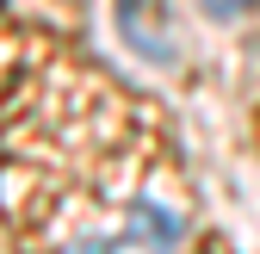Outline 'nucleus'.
Returning a JSON list of instances; mask_svg holds the SVG:
<instances>
[{
	"label": "nucleus",
	"instance_id": "nucleus-1",
	"mask_svg": "<svg viewBox=\"0 0 260 254\" xmlns=\"http://www.w3.org/2000/svg\"><path fill=\"white\" fill-rule=\"evenodd\" d=\"M118 38L149 62H174V31L161 0H118Z\"/></svg>",
	"mask_w": 260,
	"mask_h": 254
},
{
	"label": "nucleus",
	"instance_id": "nucleus-2",
	"mask_svg": "<svg viewBox=\"0 0 260 254\" xmlns=\"http://www.w3.org/2000/svg\"><path fill=\"white\" fill-rule=\"evenodd\" d=\"M180 236H186V224H180V211H168V205H137V211H130L124 217V236L118 242H143L149 254H174L180 248Z\"/></svg>",
	"mask_w": 260,
	"mask_h": 254
},
{
	"label": "nucleus",
	"instance_id": "nucleus-3",
	"mask_svg": "<svg viewBox=\"0 0 260 254\" xmlns=\"http://www.w3.org/2000/svg\"><path fill=\"white\" fill-rule=\"evenodd\" d=\"M199 7H205L211 19H236V13H248V7H260V0H199Z\"/></svg>",
	"mask_w": 260,
	"mask_h": 254
}]
</instances>
